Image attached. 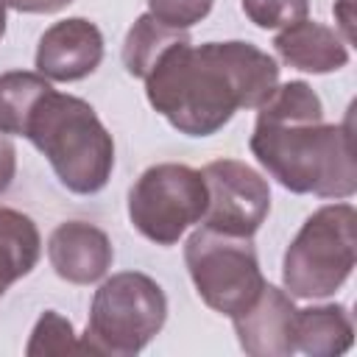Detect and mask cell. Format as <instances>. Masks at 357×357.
<instances>
[{
	"label": "cell",
	"mask_w": 357,
	"mask_h": 357,
	"mask_svg": "<svg viewBox=\"0 0 357 357\" xmlns=\"http://www.w3.org/2000/svg\"><path fill=\"white\" fill-rule=\"evenodd\" d=\"M6 33V0H0V39Z\"/></svg>",
	"instance_id": "cell-23"
},
{
	"label": "cell",
	"mask_w": 357,
	"mask_h": 357,
	"mask_svg": "<svg viewBox=\"0 0 357 357\" xmlns=\"http://www.w3.org/2000/svg\"><path fill=\"white\" fill-rule=\"evenodd\" d=\"M181 39H190L187 31L159 22L153 14H139L123 42V64L128 75L145 81L148 73L156 67V61Z\"/></svg>",
	"instance_id": "cell-15"
},
{
	"label": "cell",
	"mask_w": 357,
	"mask_h": 357,
	"mask_svg": "<svg viewBox=\"0 0 357 357\" xmlns=\"http://www.w3.org/2000/svg\"><path fill=\"white\" fill-rule=\"evenodd\" d=\"M354 343V324L343 304L296 310V351L312 357H337Z\"/></svg>",
	"instance_id": "cell-13"
},
{
	"label": "cell",
	"mask_w": 357,
	"mask_h": 357,
	"mask_svg": "<svg viewBox=\"0 0 357 357\" xmlns=\"http://www.w3.org/2000/svg\"><path fill=\"white\" fill-rule=\"evenodd\" d=\"M47 259L59 279L70 284H92L112 268L114 248L103 229L86 220H64L47 240Z\"/></svg>",
	"instance_id": "cell-11"
},
{
	"label": "cell",
	"mask_w": 357,
	"mask_h": 357,
	"mask_svg": "<svg viewBox=\"0 0 357 357\" xmlns=\"http://www.w3.org/2000/svg\"><path fill=\"white\" fill-rule=\"evenodd\" d=\"M73 0H6V6L22 11V14H53L70 6Z\"/></svg>",
	"instance_id": "cell-21"
},
{
	"label": "cell",
	"mask_w": 357,
	"mask_h": 357,
	"mask_svg": "<svg viewBox=\"0 0 357 357\" xmlns=\"http://www.w3.org/2000/svg\"><path fill=\"white\" fill-rule=\"evenodd\" d=\"M22 137L45 153L70 192L95 195L109 184L114 170V139L84 98L50 86L36 100Z\"/></svg>",
	"instance_id": "cell-3"
},
{
	"label": "cell",
	"mask_w": 357,
	"mask_h": 357,
	"mask_svg": "<svg viewBox=\"0 0 357 357\" xmlns=\"http://www.w3.org/2000/svg\"><path fill=\"white\" fill-rule=\"evenodd\" d=\"M357 262V212L351 204L315 209L290 240L282 282L293 298H326L346 284Z\"/></svg>",
	"instance_id": "cell-5"
},
{
	"label": "cell",
	"mask_w": 357,
	"mask_h": 357,
	"mask_svg": "<svg viewBox=\"0 0 357 357\" xmlns=\"http://www.w3.org/2000/svg\"><path fill=\"white\" fill-rule=\"evenodd\" d=\"M257 109L251 153L284 190L318 198L354 195L351 114L324 123V103L307 81L276 84Z\"/></svg>",
	"instance_id": "cell-2"
},
{
	"label": "cell",
	"mask_w": 357,
	"mask_h": 357,
	"mask_svg": "<svg viewBox=\"0 0 357 357\" xmlns=\"http://www.w3.org/2000/svg\"><path fill=\"white\" fill-rule=\"evenodd\" d=\"M273 47L284 64L312 75H326L349 64V45L343 36L315 20H298L282 28L273 39Z\"/></svg>",
	"instance_id": "cell-12"
},
{
	"label": "cell",
	"mask_w": 357,
	"mask_h": 357,
	"mask_svg": "<svg viewBox=\"0 0 357 357\" xmlns=\"http://www.w3.org/2000/svg\"><path fill=\"white\" fill-rule=\"evenodd\" d=\"M201 176L206 184L204 226L234 237H254L271 212L268 181L237 159L209 162Z\"/></svg>",
	"instance_id": "cell-8"
},
{
	"label": "cell",
	"mask_w": 357,
	"mask_h": 357,
	"mask_svg": "<svg viewBox=\"0 0 357 357\" xmlns=\"http://www.w3.org/2000/svg\"><path fill=\"white\" fill-rule=\"evenodd\" d=\"M206 184L201 170L178 162L151 165L128 190L131 226L156 245H173L204 218Z\"/></svg>",
	"instance_id": "cell-7"
},
{
	"label": "cell",
	"mask_w": 357,
	"mask_h": 357,
	"mask_svg": "<svg viewBox=\"0 0 357 357\" xmlns=\"http://www.w3.org/2000/svg\"><path fill=\"white\" fill-rule=\"evenodd\" d=\"M103 61V33L86 17L53 22L36 47V70L47 81H81Z\"/></svg>",
	"instance_id": "cell-9"
},
{
	"label": "cell",
	"mask_w": 357,
	"mask_h": 357,
	"mask_svg": "<svg viewBox=\"0 0 357 357\" xmlns=\"http://www.w3.org/2000/svg\"><path fill=\"white\" fill-rule=\"evenodd\" d=\"M279 84L273 56L251 42L181 39L145 78L148 103L181 134L209 137L220 131L234 112L257 109Z\"/></svg>",
	"instance_id": "cell-1"
},
{
	"label": "cell",
	"mask_w": 357,
	"mask_h": 357,
	"mask_svg": "<svg viewBox=\"0 0 357 357\" xmlns=\"http://www.w3.org/2000/svg\"><path fill=\"white\" fill-rule=\"evenodd\" d=\"M75 351H81V343H78V337L73 332V324L64 315H59L56 310H45L39 315L33 332H31L25 354L50 357V354H75Z\"/></svg>",
	"instance_id": "cell-17"
},
{
	"label": "cell",
	"mask_w": 357,
	"mask_h": 357,
	"mask_svg": "<svg viewBox=\"0 0 357 357\" xmlns=\"http://www.w3.org/2000/svg\"><path fill=\"white\" fill-rule=\"evenodd\" d=\"M243 11L257 28L276 31L307 20L310 0H243Z\"/></svg>",
	"instance_id": "cell-18"
},
{
	"label": "cell",
	"mask_w": 357,
	"mask_h": 357,
	"mask_svg": "<svg viewBox=\"0 0 357 357\" xmlns=\"http://www.w3.org/2000/svg\"><path fill=\"white\" fill-rule=\"evenodd\" d=\"M42 254L36 223L17 209L0 206V296L22 276H28Z\"/></svg>",
	"instance_id": "cell-14"
},
{
	"label": "cell",
	"mask_w": 357,
	"mask_h": 357,
	"mask_svg": "<svg viewBox=\"0 0 357 357\" xmlns=\"http://www.w3.org/2000/svg\"><path fill=\"white\" fill-rule=\"evenodd\" d=\"M184 262L201 301L229 318L243 312L265 287L251 237L201 226L187 237Z\"/></svg>",
	"instance_id": "cell-6"
},
{
	"label": "cell",
	"mask_w": 357,
	"mask_h": 357,
	"mask_svg": "<svg viewBox=\"0 0 357 357\" xmlns=\"http://www.w3.org/2000/svg\"><path fill=\"white\" fill-rule=\"evenodd\" d=\"M14 176H17V148L8 139V134L0 131V192L11 187Z\"/></svg>",
	"instance_id": "cell-20"
},
{
	"label": "cell",
	"mask_w": 357,
	"mask_h": 357,
	"mask_svg": "<svg viewBox=\"0 0 357 357\" xmlns=\"http://www.w3.org/2000/svg\"><path fill=\"white\" fill-rule=\"evenodd\" d=\"M335 17H337V22H340L343 42L351 45V42H354V31H351V22H354V17H351V0H340V3L335 6Z\"/></svg>",
	"instance_id": "cell-22"
},
{
	"label": "cell",
	"mask_w": 357,
	"mask_h": 357,
	"mask_svg": "<svg viewBox=\"0 0 357 357\" xmlns=\"http://www.w3.org/2000/svg\"><path fill=\"white\" fill-rule=\"evenodd\" d=\"M47 89H50V81L42 73H31V70L3 73L0 75V131L22 137L36 100Z\"/></svg>",
	"instance_id": "cell-16"
},
{
	"label": "cell",
	"mask_w": 357,
	"mask_h": 357,
	"mask_svg": "<svg viewBox=\"0 0 357 357\" xmlns=\"http://www.w3.org/2000/svg\"><path fill=\"white\" fill-rule=\"evenodd\" d=\"M240 349L251 357H290L296 351V307L293 296L268 284L259 296L231 318Z\"/></svg>",
	"instance_id": "cell-10"
},
{
	"label": "cell",
	"mask_w": 357,
	"mask_h": 357,
	"mask_svg": "<svg viewBox=\"0 0 357 357\" xmlns=\"http://www.w3.org/2000/svg\"><path fill=\"white\" fill-rule=\"evenodd\" d=\"M167 321V296L156 279L139 271L112 273L92 298L81 351L131 357L139 354Z\"/></svg>",
	"instance_id": "cell-4"
},
{
	"label": "cell",
	"mask_w": 357,
	"mask_h": 357,
	"mask_svg": "<svg viewBox=\"0 0 357 357\" xmlns=\"http://www.w3.org/2000/svg\"><path fill=\"white\" fill-rule=\"evenodd\" d=\"M212 3L215 0H148V14L170 28L187 31L212 11Z\"/></svg>",
	"instance_id": "cell-19"
}]
</instances>
